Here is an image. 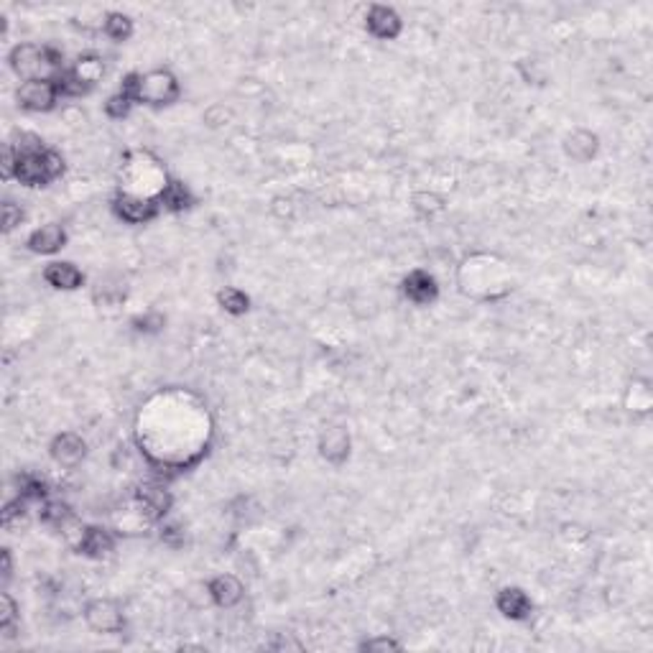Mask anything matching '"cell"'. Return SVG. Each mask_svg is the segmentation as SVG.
<instances>
[{
  "instance_id": "26",
  "label": "cell",
  "mask_w": 653,
  "mask_h": 653,
  "mask_svg": "<svg viewBox=\"0 0 653 653\" xmlns=\"http://www.w3.org/2000/svg\"><path fill=\"white\" fill-rule=\"evenodd\" d=\"M18 495L29 503H44V500H49V485L39 475H21L18 478Z\"/></svg>"
},
{
  "instance_id": "25",
  "label": "cell",
  "mask_w": 653,
  "mask_h": 653,
  "mask_svg": "<svg viewBox=\"0 0 653 653\" xmlns=\"http://www.w3.org/2000/svg\"><path fill=\"white\" fill-rule=\"evenodd\" d=\"M18 620H21V608H18L15 597L8 590H3L0 592V633H3V639H14Z\"/></svg>"
},
{
  "instance_id": "32",
  "label": "cell",
  "mask_w": 653,
  "mask_h": 653,
  "mask_svg": "<svg viewBox=\"0 0 653 653\" xmlns=\"http://www.w3.org/2000/svg\"><path fill=\"white\" fill-rule=\"evenodd\" d=\"M401 643L391 636H373L360 643V651H370V653H388V651H398Z\"/></svg>"
},
{
  "instance_id": "33",
  "label": "cell",
  "mask_w": 653,
  "mask_h": 653,
  "mask_svg": "<svg viewBox=\"0 0 653 653\" xmlns=\"http://www.w3.org/2000/svg\"><path fill=\"white\" fill-rule=\"evenodd\" d=\"M133 324H135L141 332H159L161 327H163V317L156 314V312H151V314H145V317H138Z\"/></svg>"
},
{
  "instance_id": "23",
  "label": "cell",
  "mask_w": 653,
  "mask_h": 653,
  "mask_svg": "<svg viewBox=\"0 0 653 653\" xmlns=\"http://www.w3.org/2000/svg\"><path fill=\"white\" fill-rule=\"evenodd\" d=\"M39 518H42V523L44 526H51V528H57V531H61L67 523L72 521V518H77L74 516V510L64 503V500H54V498H49V500H44L42 503V510H39Z\"/></svg>"
},
{
  "instance_id": "4",
  "label": "cell",
  "mask_w": 653,
  "mask_h": 653,
  "mask_svg": "<svg viewBox=\"0 0 653 653\" xmlns=\"http://www.w3.org/2000/svg\"><path fill=\"white\" fill-rule=\"evenodd\" d=\"M64 61V51L51 44H15L8 54V64L21 82L57 79L67 70Z\"/></svg>"
},
{
  "instance_id": "14",
  "label": "cell",
  "mask_w": 653,
  "mask_h": 653,
  "mask_svg": "<svg viewBox=\"0 0 653 653\" xmlns=\"http://www.w3.org/2000/svg\"><path fill=\"white\" fill-rule=\"evenodd\" d=\"M117 536L105 528V526H85L82 528V536L74 544V552L88 556V559H105L116 552Z\"/></svg>"
},
{
  "instance_id": "12",
  "label": "cell",
  "mask_w": 653,
  "mask_h": 653,
  "mask_svg": "<svg viewBox=\"0 0 653 653\" xmlns=\"http://www.w3.org/2000/svg\"><path fill=\"white\" fill-rule=\"evenodd\" d=\"M49 457L57 462L59 467H77L85 462L88 457V442L77 432H59L51 442H49Z\"/></svg>"
},
{
  "instance_id": "7",
  "label": "cell",
  "mask_w": 653,
  "mask_h": 653,
  "mask_svg": "<svg viewBox=\"0 0 653 653\" xmlns=\"http://www.w3.org/2000/svg\"><path fill=\"white\" fill-rule=\"evenodd\" d=\"M82 618L88 623L89 630L100 633V636H117L123 633L126 628V612L123 605L113 600V597H95L89 600L85 610H82Z\"/></svg>"
},
{
  "instance_id": "16",
  "label": "cell",
  "mask_w": 653,
  "mask_h": 653,
  "mask_svg": "<svg viewBox=\"0 0 653 653\" xmlns=\"http://www.w3.org/2000/svg\"><path fill=\"white\" fill-rule=\"evenodd\" d=\"M495 608L506 620L523 623L534 612V600L521 587H500L498 595H495Z\"/></svg>"
},
{
  "instance_id": "9",
  "label": "cell",
  "mask_w": 653,
  "mask_h": 653,
  "mask_svg": "<svg viewBox=\"0 0 653 653\" xmlns=\"http://www.w3.org/2000/svg\"><path fill=\"white\" fill-rule=\"evenodd\" d=\"M113 212L126 225H145V222L159 218L163 210H161L159 200L138 197V194H128V191H117L116 197H113Z\"/></svg>"
},
{
  "instance_id": "10",
  "label": "cell",
  "mask_w": 653,
  "mask_h": 653,
  "mask_svg": "<svg viewBox=\"0 0 653 653\" xmlns=\"http://www.w3.org/2000/svg\"><path fill=\"white\" fill-rule=\"evenodd\" d=\"M317 450L320 457L332 467H342L350 460V452H352V436H350L348 426L345 424H330L320 432L317 439Z\"/></svg>"
},
{
  "instance_id": "5",
  "label": "cell",
  "mask_w": 653,
  "mask_h": 653,
  "mask_svg": "<svg viewBox=\"0 0 653 653\" xmlns=\"http://www.w3.org/2000/svg\"><path fill=\"white\" fill-rule=\"evenodd\" d=\"M64 169H67L64 156L49 145L31 148V151H15L14 179L23 187H49L51 182H57L59 176L64 174Z\"/></svg>"
},
{
  "instance_id": "22",
  "label": "cell",
  "mask_w": 653,
  "mask_h": 653,
  "mask_svg": "<svg viewBox=\"0 0 653 653\" xmlns=\"http://www.w3.org/2000/svg\"><path fill=\"white\" fill-rule=\"evenodd\" d=\"M133 18L128 14H120V11H110V14H105L102 18V33L110 39V42H116V44H123V42H128L133 36Z\"/></svg>"
},
{
  "instance_id": "31",
  "label": "cell",
  "mask_w": 653,
  "mask_h": 653,
  "mask_svg": "<svg viewBox=\"0 0 653 653\" xmlns=\"http://www.w3.org/2000/svg\"><path fill=\"white\" fill-rule=\"evenodd\" d=\"M23 219H26V212H23L21 204H15L14 200H5V202H3V233H14Z\"/></svg>"
},
{
  "instance_id": "18",
  "label": "cell",
  "mask_w": 653,
  "mask_h": 653,
  "mask_svg": "<svg viewBox=\"0 0 653 653\" xmlns=\"http://www.w3.org/2000/svg\"><path fill=\"white\" fill-rule=\"evenodd\" d=\"M44 281L57 291H77L85 284V274L70 261H54L44 268Z\"/></svg>"
},
{
  "instance_id": "3",
  "label": "cell",
  "mask_w": 653,
  "mask_h": 653,
  "mask_svg": "<svg viewBox=\"0 0 653 653\" xmlns=\"http://www.w3.org/2000/svg\"><path fill=\"white\" fill-rule=\"evenodd\" d=\"M120 92L128 95L135 105L145 107H169L182 98V85L172 70H148V72H128L120 79Z\"/></svg>"
},
{
  "instance_id": "21",
  "label": "cell",
  "mask_w": 653,
  "mask_h": 653,
  "mask_svg": "<svg viewBox=\"0 0 653 653\" xmlns=\"http://www.w3.org/2000/svg\"><path fill=\"white\" fill-rule=\"evenodd\" d=\"M70 72L79 79V82H85L88 88H98V82H100L102 77H105V64H102V59L98 54H82V57H77L72 67H70Z\"/></svg>"
},
{
  "instance_id": "11",
  "label": "cell",
  "mask_w": 653,
  "mask_h": 653,
  "mask_svg": "<svg viewBox=\"0 0 653 653\" xmlns=\"http://www.w3.org/2000/svg\"><path fill=\"white\" fill-rule=\"evenodd\" d=\"M365 31L373 36V39H380V42H393L401 36L404 31V18L398 15L396 8L391 5H370L368 14H365Z\"/></svg>"
},
{
  "instance_id": "30",
  "label": "cell",
  "mask_w": 653,
  "mask_h": 653,
  "mask_svg": "<svg viewBox=\"0 0 653 653\" xmlns=\"http://www.w3.org/2000/svg\"><path fill=\"white\" fill-rule=\"evenodd\" d=\"M633 414H640V416H646L648 411H651V388H648V383L646 380H633Z\"/></svg>"
},
{
  "instance_id": "17",
  "label": "cell",
  "mask_w": 653,
  "mask_h": 653,
  "mask_svg": "<svg viewBox=\"0 0 653 653\" xmlns=\"http://www.w3.org/2000/svg\"><path fill=\"white\" fill-rule=\"evenodd\" d=\"M67 246V230L59 222H46L26 238V247L36 256H54Z\"/></svg>"
},
{
  "instance_id": "24",
  "label": "cell",
  "mask_w": 653,
  "mask_h": 653,
  "mask_svg": "<svg viewBox=\"0 0 653 653\" xmlns=\"http://www.w3.org/2000/svg\"><path fill=\"white\" fill-rule=\"evenodd\" d=\"M218 304L225 314L243 317V314H247V309H250V296H247L246 291L235 289V286H225V289L218 291Z\"/></svg>"
},
{
  "instance_id": "13",
  "label": "cell",
  "mask_w": 653,
  "mask_h": 653,
  "mask_svg": "<svg viewBox=\"0 0 653 653\" xmlns=\"http://www.w3.org/2000/svg\"><path fill=\"white\" fill-rule=\"evenodd\" d=\"M401 294L406 296L411 304L429 306L439 299V281L426 268H414L401 281Z\"/></svg>"
},
{
  "instance_id": "29",
  "label": "cell",
  "mask_w": 653,
  "mask_h": 653,
  "mask_svg": "<svg viewBox=\"0 0 653 653\" xmlns=\"http://www.w3.org/2000/svg\"><path fill=\"white\" fill-rule=\"evenodd\" d=\"M518 72H521L523 82H528V85H544L546 82L544 61H538V59H521L518 61Z\"/></svg>"
},
{
  "instance_id": "34",
  "label": "cell",
  "mask_w": 653,
  "mask_h": 653,
  "mask_svg": "<svg viewBox=\"0 0 653 653\" xmlns=\"http://www.w3.org/2000/svg\"><path fill=\"white\" fill-rule=\"evenodd\" d=\"M0 572H3V582L8 584L11 577H14V556H11V549H8V546L0 549Z\"/></svg>"
},
{
  "instance_id": "27",
  "label": "cell",
  "mask_w": 653,
  "mask_h": 653,
  "mask_svg": "<svg viewBox=\"0 0 653 653\" xmlns=\"http://www.w3.org/2000/svg\"><path fill=\"white\" fill-rule=\"evenodd\" d=\"M411 207H414V212L421 215V218H436V215H442L444 212V200L436 194V191H416L414 197H411Z\"/></svg>"
},
{
  "instance_id": "20",
  "label": "cell",
  "mask_w": 653,
  "mask_h": 653,
  "mask_svg": "<svg viewBox=\"0 0 653 653\" xmlns=\"http://www.w3.org/2000/svg\"><path fill=\"white\" fill-rule=\"evenodd\" d=\"M159 202H161V210L179 215V212H187V210H191V207L197 204V200H194L191 189H189L184 182H179V179H169V182H166V187L161 189Z\"/></svg>"
},
{
  "instance_id": "8",
  "label": "cell",
  "mask_w": 653,
  "mask_h": 653,
  "mask_svg": "<svg viewBox=\"0 0 653 653\" xmlns=\"http://www.w3.org/2000/svg\"><path fill=\"white\" fill-rule=\"evenodd\" d=\"M15 102L26 113H51L61 102L57 79H29L15 89Z\"/></svg>"
},
{
  "instance_id": "19",
  "label": "cell",
  "mask_w": 653,
  "mask_h": 653,
  "mask_svg": "<svg viewBox=\"0 0 653 653\" xmlns=\"http://www.w3.org/2000/svg\"><path fill=\"white\" fill-rule=\"evenodd\" d=\"M597 151H600V138H597V133L587 131V128H577L564 138V154L577 163L592 161L597 156Z\"/></svg>"
},
{
  "instance_id": "1",
  "label": "cell",
  "mask_w": 653,
  "mask_h": 653,
  "mask_svg": "<svg viewBox=\"0 0 653 653\" xmlns=\"http://www.w3.org/2000/svg\"><path fill=\"white\" fill-rule=\"evenodd\" d=\"M145 416L166 424V434L148 436L141 439V447L145 444L148 460L156 467L163 470H187L191 467L202 454H207V444H210V414L207 406L200 404L194 396L182 391L161 393L159 398L145 406Z\"/></svg>"
},
{
  "instance_id": "15",
  "label": "cell",
  "mask_w": 653,
  "mask_h": 653,
  "mask_svg": "<svg viewBox=\"0 0 653 653\" xmlns=\"http://www.w3.org/2000/svg\"><path fill=\"white\" fill-rule=\"evenodd\" d=\"M204 592L212 600V605H218L219 610H230L243 602L246 584L238 580L235 574H215L212 580L204 584Z\"/></svg>"
},
{
  "instance_id": "28",
  "label": "cell",
  "mask_w": 653,
  "mask_h": 653,
  "mask_svg": "<svg viewBox=\"0 0 653 653\" xmlns=\"http://www.w3.org/2000/svg\"><path fill=\"white\" fill-rule=\"evenodd\" d=\"M133 107H135V102H133L128 95H123L120 89H117L116 95H110V98L105 100V113H107V117H113V120L128 117Z\"/></svg>"
},
{
  "instance_id": "6",
  "label": "cell",
  "mask_w": 653,
  "mask_h": 653,
  "mask_svg": "<svg viewBox=\"0 0 653 653\" xmlns=\"http://www.w3.org/2000/svg\"><path fill=\"white\" fill-rule=\"evenodd\" d=\"M135 508L141 513V518L148 523H159L169 516V510L174 508V495L161 482V480H145L135 488Z\"/></svg>"
},
{
  "instance_id": "2",
  "label": "cell",
  "mask_w": 653,
  "mask_h": 653,
  "mask_svg": "<svg viewBox=\"0 0 653 653\" xmlns=\"http://www.w3.org/2000/svg\"><path fill=\"white\" fill-rule=\"evenodd\" d=\"M460 289L478 302H498L513 291L510 263L495 253H472L460 266Z\"/></svg>"
}]
</instances>
